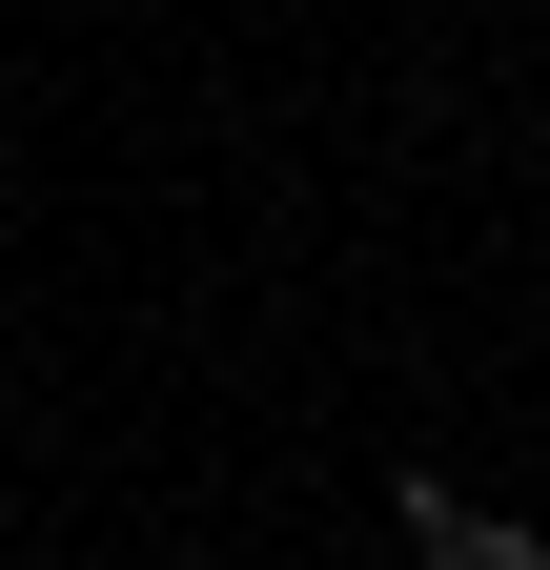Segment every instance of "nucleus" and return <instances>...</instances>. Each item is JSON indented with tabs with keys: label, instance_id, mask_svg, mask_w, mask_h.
I'll return each mask as SVG.
<instances>
[{
	"label": "nucleus",
	"instance_id": "1",
	"mask_svg": "<svg viewBox=\"0 0 550 570\" xmlns=\"http://www.w3.org/2000/svg\"><path fill=\"white\" fill-rule=\"evenodd\" d=\"M387 510H407V570H550V530H530V510H469L449 469H407Z\"/></svg>",
	"mask_w": 550,
	"mask_h": 570
}]
</instances>
